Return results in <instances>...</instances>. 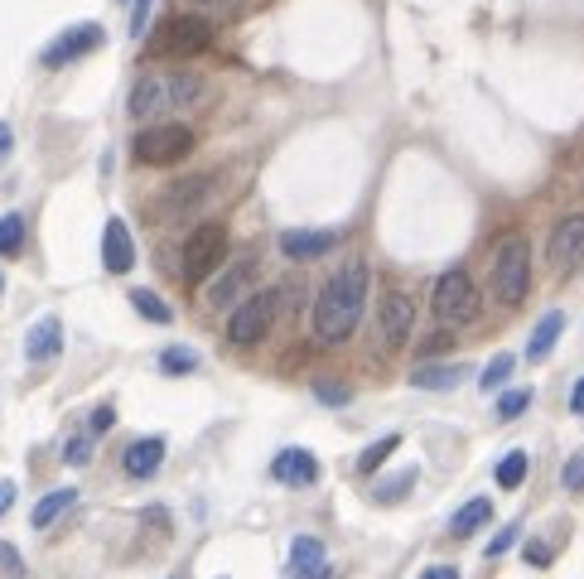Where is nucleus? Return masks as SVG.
I'll return each instance as SVG.
<instances>
[{
	"instance_id": "obj_1",
	"label": "nucleus",
	"mask_w": 584,
	"mask_h": 579,
	"mask_svg": "<svg viewBox=\"0 0 584 579\" xmlns=\"http://www.w3.org/2000/svg\"><path fill=\"white\" fill-rule=\"evenodd\" d=\"M367 280H372L367 261H348L324 280V290L314 300V338L319 343H348L353 338L362 304H367Z\"/></svg>"
},
{
	"instance_id": "obj_2",
	"label": "nucleus",
	"mask_w": 584,
	"mask_h": 579,
	"mask_svg": "<svg viewBox=\"0 0 584 579\" xmlns=\"http://www.w3.org/2000/svg\"><path fill=\"white\" fill-rule=\"evenodd\" d=\"M203 92H208V83H203L198 73H140L136 83H131L126 111H131L136 121H155V126H160L169 116L198 107Z\"/></svg>"
},
{
	"instance_id": "obj_3",
	"label": "nucleus",
	"mask_w": 584,
	"mask_h": 579,
	"mask_svg": "<svg viewBox=\"0 0 584 579\" xmlns=\"http://www.w3.org/2000/svg\"><path fill=\"white\" fill-rule=\"evenodd\" d=\"M531 285V247L522 232H507L498 242V256H493V295L502 304H522Z\"/></svg>"
},
{
	"instance_id": "obj_4",
	"label": "nucleus",
	"mask_w": 584,
	"mask_h": 579,
	"mask_svg": "<svg viewBox=\"0 0 584 579\" xmlns=\"http://www.w3.org/2000/svg\"><path fill=\"white\" fill-rule=\"evenodd\" d=\"M430 309L445 329H459V324H473L478 319V285L469 280V271H445L430 290Z\"/></svg>"
},
{
	"instance_id": "obj_5",
	"label": "nucleus",
	"mask_w": 584,
	"mask_h": 579,
	"mask_svg": "<svg viewBox=\"0 0 584 579\" xmlns=\"http://www.w3.org/2000/svg\"><path fill=\"white\" fill-rule=\"evenodd\" d=\"M276 309H280V290H256L247 300H237L232 319H227V338L237 348H256L276 324Z\"/></svg>"
},
{
	"instance_id": "obj_6",
	"label": "nucleus",
	"mask_w": 584,
	"mask_h": 579,
	"mask_svg": "<svg viewBox=\"0 0 584 579\" xmlns=\"http://www.w3.org/2000/svg\"><path fill=\"white\" fill-rule=\"evenodd\" d=\"M140 165H174L194 150V131L179 126V121H160V126H140L136 140H131Z\"/></svg>"
},
{
	"instance_id": "obj_7",
	"label": "nucleus",
	"mask_w": 584,
	"mask_h": 579,
	"mask_svg": "<svg viewBox=\"0 0 584 579\" xmlns=\"http://www.w3.org/2000/svg\"><path fill=\"white\" fill-rule=\"evenodd\" d=\"M227 261V227L223 222H203L189 232V242H184V280H208L218 266Z\"/></svg>"
},
{
	"instance_id": "obj_8",
	"label": "nucleus",
	"mask_w": 584,
	"mask_h": 579,
	"mask_svg": "<svg viewBox=\"0 0 584 579\" xmlns=\"http://www.w3.org/2000/svg\"><path fill=\"white\" fill-rule=\"evenodd\" d=\"M208 39H213V25L203 15H169L165 25L155 29L150 49L155 54H198V49H208Z\"/></svg>"
},
{
	"instance_id": "obj_9",
	"label": "nucleus",
	"mask_w": 584,
	"mask_h": 579,
	"mask_svg": "<svg viewBox=\"0 0 584 579\" xmlns=\"http://www.w3.org/2000/svg\"><path fill=\"white\" fill-rule=\"evenodd\" d=\"M546 261H551L556 276H570L584 266V213H565L556 222V232L546 242Z\"/></svg>"
},
{
	"instance_id": "obj_10",
	"label": "nucleus",
	"mask_w": 584,
	"mask_h": 579,
	"mask_svg": "<svg viewBox=\"0 0 584 579\" xmlns=\"http://www.w3.org/2000/svg\"><path fill=\"white\" fill-rule=\"evenodd\" d=\"M107 44V29L102 25H73L63 29L54 44L44 49V68H63V63H73V58H87L92 49H102Z\"/></svg>"
},
{
	"instance_id": "obj_11",
	"label": "nucleus",
	"mask_w": 584,
	"mask_h": 579,
	"mask_svg": "<svg viewBox=\"0 0 584 579\" xmlns=\"http://www.w3.org/2000/svg\"><path fill=\"white\" fill-rule=\"evenodd\" d=\"M377 324H382V343L401 348L411 338V329H416V304H411V295L406 290H387L382 304H377Z\"/></svg>"
},
{
	"instance_id": "obj_12",
	"label": "nucleus",
	"mask_w": 584,
	"mask_h": 579,
	"mask_svg": "<svg viewBox=\"0 0 584 579\" xmlns=\"http://www.w3.org/2000/svg\"><path fill=\"white\" fill-rule=\"evenodd\" d=\"M102 266H107L112 276H126V271L136 266V242H131V227L121 218H112L107 232H102Z\"/></svg>"
},
{
	"instance_id": "obj_13",
	"label": "nucleus",
	"mask_w": 584,
	"mask_h": 579,
	"mask_svg": "<svg viewBox=\"0 0 584 579\" xmlns=\"http://www.w3.org/2000/svg\"><path fill=\"white\" fill-rule=\"evenodd\" d=\"M271 473L285 488H309V483H319V459L309 449H280L271 459Z\"/></svg>"
},
{
	"instance_id": "obj_14",
	"label": "nucleus",
	"mask_w": 584,
	"mask_h": 579,
	"mask_svg": "<svg viewBox=\"0 0 584 579\" xmlns=\"http://www.w3.org/2000/svg\"><path fill=\"white\" fill-rule=\"evenodd\" d=\"M290 579H329L324 541H314V536H295V546H290Z\"/></svg>"
},
{
	"instance_id": "obj_15",
	"label": "nucleus",
	"mask_w": 584,
	"mask_h": 579,
	"mask_svg": "<svg viewBox=\"0 0 584 579\" xmlns=\"http://www.w3.org/2000/svg\"><path fill=\"white\" fill-rule=\"evenodd\" d=\"M160 464H165V440H160V435H145V440H136L131 449H126V459H121V469L131 473V478H155V473H160Z\"/></svg>"
},
{
	"instance_id": "obj_16",
	"label": "nucleus",
	"mask_w": 584,
	"mask_h": 579,
	"mask_svg": "<svg viewBox=\"0 0 584 579\" xmlns=\"http://www.w3.org/2000/svg\"><path fill=\"white\" fill-rule=\"evenodd\" d=\"M329 247H334V232H314V227H295V232L280 237V251L290 261H314V256H324Z\"/></svg>"
},
{
	"instance_id": "obj_17",
	"label": "nucleus",
	"mask_w": 584,
	"mask_h": 579,
	"mask_svg": "<svg viewBox=\"0 0 584 579\" xmlns=\"http://www.w3.org/2000/svg\"><path fill=\"white\" fill-rule=\"evenodd\" d=\"M58 348H63V324H58L54 314H44L25 338V358L29 362H49V358H58Z\"/></svg>"
},
{
	"instance_id": "obj_18",
	"label": "nucleus",
	"mask_w": 584,
	"mask_h": 579,
	"mask_svg": "<svg viewBox=\"0 0 584 579\" xmlns=\"http://www.w3.org/2000/svg\"><path fill=\"white\" fill-rule=\"evenodd\" d=\"M488 522H493V502H488V497H469V502L449 517V536H454V541H469L473 531H483Z\"/></svg>"
},
{
	"instance_id": "obj_19",
	"label": "nucleus",
	"mask_w": 584,
	"mask_h": 579,
	"mask_svg": "<svg viewBox=\"0 0 584 579\" xmlns=\"http://www.w3.org/2000/svg\"><path fill=\"white\" fill-rule=\"evenodd\" d=\"M247 280H251V261H232L223 276L208 285V304H213V309H227V304L247 290Z\"/></svg>"
},
{
	"instance_id": "obj_20",
	"label": "nucleus",
	"mask_w": 584,
	"mask_h": 579,
	"mask_svg": "<svg viewBox=\"0 0 584 579\" xmlns=\"http://www.w3.org/2000/svg\"><path fill=\"white\" fill-rule=\"evenodd\" d=\"M560 333H565V314L551 309V314H541V324L531 329V343H527V358L531 362H546L551 358V348L560 343Z\"/></svg>"
},
{
	"instance_id": "obj_21",
	"label": "nucleus",
	"mask_w": 584,
	"mask_h": 579,
	"mask_svg": "<svg viewBox=\"0 0 584 579\" xmlns=\"http://www.w3.org/2000/svg\"><path fill=\"white\" fill-rule=\"evenodd\" d=\"M464 377H469V367L445 362V367H416V372H411V386H420V391H454Z\"/></svg>"
},
{
	"instance_id": "obj_22",
	"label": "nucleus",
	"mask_w": 584,
	"mask_h": 579,
	"mask_svg": "<svg viewBox=\"0 0 584 579\" xmlns=\"http://www.w3.org/2000/svg\"><path fill=\"white\" fill-rule=\"evenodd\" d=\"M78 502V488H54L49 497H39V507L29 512V522H34V531H44V526H54L68 507Z\"/></svg>"
},
{
	"instance_id": "obj_23",
	"label": "nucleus",
	"mask_w": 584,
	"mask_h": 579,
	"mask_svg": "<svg viewBox=\"0 0 584 579\" xmlns=\"http://www.w3.org/2000/svg\"><path fill=\"white\" fill-rule=\"evenodd\" d=\"M208 184H213L208 174H194V179H184V184H174V189L165 193V208H169V213H189V208H194L198 198L208 193Z\"/></svg>"
},
{
	"instance_id": "obj_24",
	"label": "nucleus",
	"mask_w": 584,
	"mask_h": 579,
	"mask_svg": "<svg viewBox=\"0 0 584 579\" xmlns=\"http://www.w3.org/2000/svg\"><path fill=\"white\" fill-rule=\"evenodd\" d=\"M527 469H531V459L522 454V449H512V454H502L498 459V469H493V478H498V488H522L527 483Z\"/></svg>"
},
{
	"instance_id": "obj_25",
	"label": "nucleus",
	"mask_w": 584,
	"mask_h": 579,
	"mask_svg": "<svg viewBox=\"0 0 584 579\" xmlns=\"http://www.w3.org/2000/svg\"><path fill=\"white\" fill-rule=\"evenodd\" d=\"M396 449H401V435H382L377 444H367V449L358 454V473H377L391 454H396Z\"/></svg>"
},
{
	"instance_id": "obj_26",
	"label": "nucleus",
	"mask_w": 584,
	"mask_h": 579,
	"mask_svg": "<svg viewBox=\"0 0 584 579\" xmlns=\"http://www.w3.org/2000/svg\"><path fill=\"white\" fill-rule=\"evenodd\" d=\"M131 304H136L140 319H150V324H169V319H174V309H169L155 290H131Z\"/></svg>"
},
{
	"instance_id": "obj_27",
	"label": "nucleus",
	"mask_w": 584,
	"mask_h": 579,
	"mask_svg": "<svg viewBox=\"0 0 584 579\" xmlns=\"http://www.w3.org/2000/svg\"><path fill=\"white\" fill-rule=\"evenodd\" d=\"M20 247H25V218L5 213L0 218V256H20Z\"/></svg>"
},
{
	"instance_id": "obj_28",
	"label": "nucleus",
	"mask_w": 584,
	"mask_h": 579,
	"mask_svg": "<svg viewBox=\"0 0 584 579\" xmlns=\"http://www.w3.org/2000/svg\"><path fill=\"white\" fill-rule=\"evenodd\" d=\"M194 367H198L194 348H165V353H160V372H165V377H184V372H194Z\"/></svg>"
},
{
	"instance_id": "obj_29",
	"label": "nucleus",
	"mask_w": 584,
	"mask_h": 579,
	"mask_svg": "<svg viewBox=\"0 0 584 579\" xmlns=\"http://www.w3.org/2000/svg\"><path fill=\"white\" fill-rule=\"evenodd\" d=\"M512 367H517V358H512V353H498V358H493L488 367H483L478 386H483V391H498V386L507 382V377H512Z\"/></svg>"
},
{
	"instance_id": "obj_30",
	"label": "nucleus",
	"mask_w": 584,
	"mask_h": 579,
	"mask_svg": "<svg viewBox=\"0 0 584 579\" xmlns=\"http://www.w3.org/2000/svg\"><path fill=\"white\" fill-rule=\"evenodd\" d=\"M527 406H531V386H512V391H502V396H498V415H502V420L522 415Z\"/></svg>"
},
{
	"instance_id": "obj_31",
	"label": "nucleus",
	"mask_w": 584,
	"mask_h": 579,
	"mask_svg": "<svg viewBox=\"0 0 584 579\" xmlns=\"http://www.w3.org/2000/svg\"><path fill=\"white\" fill-rule=\"evenodd\" d=\"M416 488V469L396 473V478H387V483H377V502H396V497H406Z\"/></svg>"
},
{
	"instance_id": "obj_32",
	"label": "nucleus",
	"mask_w": 584,
	"mask_h": 579,
	"mask_svg": "<svg viewBox=\"0 0 584 579\" xmlns=\"http://www.w3.org/2000/svg\"><path fill=\"white\" fill-rule=\"evenodd\" d=\"M560 483H565V493H584V454H575V459L560 469Z\"/></svg>"
},
{
	"instance_id": "obj_33",
	"label": "nucleus",
	"mask_w": 584,
	"mask_h": 579,
	"mask_svg": "<svg viewBox=\"0 0 584 579\" xmlns=\"http://www.w3.org/2000/svg\"><path fill=\"white\" fill-rule=\"evenodd\" d=\"M314 396H319L324 406H348V386H338V382H319Z\"/></svg>"
},
{
	"instance_id": "obj_34",
	"label": "nucleus",
	"mask_w": 584,
	"mask_h": 579,
	"mask_svg": "<svg viewBox=\"0 0 584 579\" xmlns=\"http://www.w3.org/2000/svg\"><path fill=\"white\" fill-rule=\"evenodd\" d=\"M0 570H5V575H25V560H20V551H15V546H10V541H0Z\"/></svg>"
},
{
	"instance_id": "obj_35",
	"label": "nucleus",
	"mask_w": 584,
	"mask_h": 579,
	"mask_svg": "<svg viewBox=\"0 0 584 579\" xmlns=\"http://www.w3.org/2000/svg\"><path fill=\"white\" fill-rule=\"evenodd\" d=\"M63 459H68V464H87V459H92V435H78V440H68Z\"/></svg>"
},
{
	"instance_id": "obj_36",
	"label": "nucleus",
	"mask_w": 584,
	"mask_h": 579,
	"mask_svg": "<svg viewBox=\"0 0 584 579\" xmlns=\"http://www.w3.org/2000/svg\"><path fill=\"white\" fill-rule=\"evenodd\" d=\"M112 425H116V411L112 406H97V411H92V425H87V435H107Z\"/></svg>"
},
{
	"instance_id": "obj_37",
	"label": "nucleus",
	"mask_w": 584,
	"mask_h": 579,
	"mask_svg": "<svg viewBox=\"0 0 584 579\" xmlns=\"http://www.w3.org/2000/svg\"><path fill=\"white\" fill-rule=\"evenodd\" d=\"M512 541H517V526H502L498 536L488 541V555H502V551H507V546H512Z\"/></svg>"
},
{
	"instance_id": "obj_38",
	"label": "nucleus",
	"mask_w": 584,
	"mask_h": 579,
	"mask_svg": "<svg viewBox=\"0 0 584 579\" xmlns=\"http://www.w3.org/2000/svg\"><path fill=\"white\" fill-rule=\"evenodd\" d=\"M527 560L531 565H551V546L546 541H527Z\"/></svg>"
},
{
	"instance_id": "obj_39",
	"label": "nucleus",
	"mask_w": 584,
	"mask_h": 579,
	"mask_svg": "<svg viewBox=\"0 0 584 579\" xmlns=\"http://www.w3.org/2000/svg\"><path fill=\"white\" fill-rule=\"evenodd\" d=\"M145 15H150V0H136L131 5V34H145Z\"/></svg>"
},
{
	"instance_id": "obj_40",
	"label": "nucleus",
	"mask_w": 584,
	"mask_h": 579,
	"mask_svg": "<svg viewBox=\"0 0 584 579\" xmlns=\"http://www.w3.org/2000/svg\"><path fill=\"white\" fill-rule=\"evenodd\" d=\"M10 507H15V483H10V478H0V517H5Z\"/></svg>"
},
{
	"instance_id": "obj_41",
	"label": "nucleus",
	"mask_w": 584,
	"mask_h": 579,
	"mask_svg": "<svg viewBox=\"0 0 584 579\" xmlns=\"http://www.w3.org/2000/svg\"><path fill=\"white\" fill-rule=\"evenodd\" d=\"M420 579H459V570H454V565H430Z\"/></svg>"
},
{
	"instance_id": "obj_42",
	"label": "nucleus",
	"mask_w": 584,
	"mask_h": 579,
	"mask_svg": "<svg viewBox=\"0 0 584 579\" xmlns=\"http://www.w3.org/2000/svg\"><path fill=\"white\" fill-rule=\"evenodd\" d=\"M449 348V333H435V338H430V343H425V353H430V358H440V353H445Z\"/></svg>"
},
{
	"instance_id": "obj_43",
	"label": "nucleus",
	"mask_w": 584,
	"mask_h": 579,
	"mask_svg": "<svg viewBox=\"0 0 584 579\" xmlns=\"http://www.w3.org/2000/svg\"><path fill=\"white\" fill-rule=\"evenodd\" d=\"M570 411L575 415H584V377L575 382V391H570Z\"/></svg>"
},
{
	"instance_id": "obj_44",
	"label": "nucleus",
	"mask_w": 584,
	"mask_h": 579,
	"mask_svg": "<svg viewBox=\"0 0 584 579\" xmlns=\"http://www.w3.org/2000/svg\"><path fill=\"white\" fill-rule=\"evenodd\" d=\"M5 145H10V131H5V126H0V155H5Z\"/></svg>"
},
{
	"instance_id": "obj_45",
	"label": "nucleus",
	"mask_w": 584,
	"mask_h": 579,
	"mask_svg": "<svg viewBox=\"0 0 584 579\" xmlns=\"http://www.w3.org/2000/svg\"><path fill=\"white\" fill-rule=\"evenodd\" d=\"M0 285H5V280H0Z\"/></svg>"
}]
</instances>
